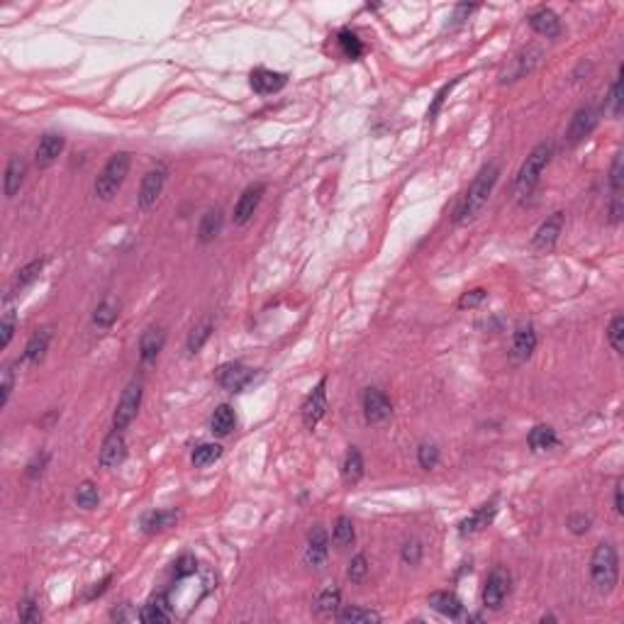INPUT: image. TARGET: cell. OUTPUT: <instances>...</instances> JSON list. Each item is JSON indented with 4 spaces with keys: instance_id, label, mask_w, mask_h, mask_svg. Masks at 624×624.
<instances>
[{
    "instance_id": "25",
    "label": "cell",
    "mask_w": 624,
    "mask_h": 624,
    "mask_svg": "<svg viewBox=\"0 0 624 624\" xmlns=\"http://www.w3.org/2000/svg\"><path fill=\"white\" fill-rule=\"evenodd\" d=\"M429 608L436 610L439 615L444 617H459L461 612H464V605H461V600L456 598L454 593L449 590H439V593H431L429 595Z\"/></svg>"
},
{
    "instance_id": "43",
    "label": "cell",
    "mask_w": 624,
    "mask_h": 624,
    "mask_svg": "<svg viewBox=\"0 0 624 624\" xmlns=\"http://www.w3.org/2000/svg\"><path fill=\"white\" fill-rule=\"evenodd\" d=\"M417 461L422 469H434L436 464H439V449H436L434 444H422L417 449Z\"/></svg>"
},
{
    "instance_id": "26",
    "label": "cell",
    "mask_w": 624,
    "mask_h": 624,
    "mask_svg": "<svg viewBox=\"0 0 624 624\" xmlns=\"http://www.w3.org/2000/svg\"><path fill=\"white\" fill-rule=\"evenodd\" d=\"M223 223H225V215L220 208H213L208 210L205 215H203L200 220V227H198V237H200V242H213L215 237L223 232Z\"/></svg>"
},
{
    "instance_id": "23",
    "label": "cell",
    "mask_w": 624,
    "mask_h": 624,
    "mask_svg": "<svg viewBox=\"0 0 624 624\" xmlns=\"http://www.w3.org/2000/svg\"><path fill=\"white\" fill-rule=\"evenodd\" d=\"M49 342H51V329L49 327H42L37 329L34 334L30 337L25 347V359L30 361L32 366H39L46 357V349H49Z\"/></svg>"
},
{
    "instance_id": "54",
    "label": "cell",
    "mask_w": 624,
    "mask_h": 624,
    "mask_svg": "<svg viewBox=\"0 0 624 624\" xmlns=\"http://www.w3.org/2000/svg\"><path fill=\"white\" fill-rule=\"evenodd\" d=\"M44 466H46V454H42V456H34V461H32V464L27 466V476H30V478H37V476H42Z\"/></svg>"
},
{
    "instance_id": "6",
    "label": "cell",
    "mask_w": 624,
    "mask_h": 624,
    "mask_svg": "<svg viewBox=\"0 0 624 624\" xmlns=\"http://www.w3.org/2000/svg\"><path fill=\"white\" fill-rule=\"evenodd\" d=\"M510 593V573L505 568H493L491 576H488L486 585H483V605L491 610H500Z\"/></svg>"
},
{
    "instance_id": "28",
    "label": "cell",
    "mask_w": 624,
    "mask_h": 624,
    "mask_svg": "<svg viewBox=\"0 0 624 624\" xmlns=\"http://www.w3.org/2000/svg\"><path fill=\"white\" fill-rule=\"evenodd\" d=\"M536 59H539V51H536V49H527V51H522V54H517L515 59H512L510 71H505L503 81H517V78H522L524 73H529L534 68Z\"/></svg>"
},
{
    "instance_id": "32",
    "label": "cell",
    "mask_w": 624,
    "mask_h": 624,
    "mask_svg": "<svg viewBox=\"0 0 624 624\" xmlns=\"http://www.w3.org/2000/svg\"><path fill=\"white\" fill-rule=\"evenodd\" d=\"M118 312H120V305L113 300V297H108V300H103L101 305L96 307V312H93V324L96 327H110V324L118 319Z\"/></svg>"
},
{
    "instance_id": "30",
    "label": "cell",
    "mask_w": 624,
    "mask_h": 624,
    "mask_svg": "<svg viewBox=\"0 0 624 624\" xmlns=\"http://www.w3.org/2000/svg\"><path fill=\"white\" fill-rule=\"evenodd\" d=\"M237 424V417H235V410H232L230 405H220L218 410H215L213 419H210V427H213V431L218 436H227L232 429H235Z\"/></svg>"
},
{
    "instance_id": "41",
    "label": "cell",
    "mask_w": 624,
    "mask_h": 624,
    "mask_svg": "<svg viewBox=\"0 0 624 624\" xmlns=\"http://www.w3.org/2000/svg\"><path fill=\"white\" fill-rule=\"evenodd\" d=\"M339 603H342L339 588H327V590L317 598V612H322V615H332V612L339 608Z\"/></svg>"
},
{
    "instance_id": "16",
    "label": "cell",
    "mask_w": 624,
    "mask_h": 624,
    "mask_svg": "<svg viewBox=\"0 0 624 624\" xmlns=\"http://www.w3.org/2000/svg\"><path fill=\"white\" fill-rule=\"evenodd\" d=\"M563 213H553L549 220H546L544 225L536 230L534 235V247L541 249V252H549V249H553V244L558 242V235H561L563 230Z\"/></svg>"
},
{
    "instance_id": "12",
    "label": "cell",
    "mask_w": 624,
    "mask_h": 624,
    "mask_svg": "<svg viewBox=\"0 0 624 624\" xmlns=\"http://www.w3.org/2000/svg\"><path fill=\"white\" fill-rule=\"evenodd\" d=\"M264 190H266L264 183H254V185H249L242 195H239V200L235 205V223L237 225H247L249 220L254 218L256 208H259L261 198H264Z\"/></svg>"
},
{
    "instance_id": "56",
    "label": "cell",
    "mask_w": 624,
    "mask_h": 624,
    "mask_svg": "<svg viewBox=\"0 0 624 624\" xmlns=\"http://www.w3.org/2000/svg\"><path fill=\"white\" fill-rule=\"evenodd\" d=\"M622 510L624 507H622V481H620L617 483V491H615V512L617 515H622Z\"/></svg>"
},
{
    "instance_id": "37",
    "label": "cell",
    "mask_w": 624,
    "mask_h": 624,
    "mask_svg": "<svg viewBox=\"0 0 624 624\" xmlns=\"http://www.w3.org/2000/svg\"><path fill=\"white\" fill-rule=\"evenodd\" d=\"M98 503H101V493H98V488L91 481H83L76 488V505L78 507L93 510V507H98Z\"/></svg>"
},
{
    "instance_id": "34",
    "label": "cell",
    "mask_w": 624,
    "mask_h": 624,
    "mask_svg": "<svg viewBox=\"0 0 624 624\" xmlns=\"http://www.w3.org/2000/svg\"><path fill=\"white\" fill-rule=\"evenodd\" d=\"M210 334H213V319H203V322H198L193 329H190L188 334V352L190 354H198L203 349V344H205L210 339Z\"/></svg>"
},
{
    "instance_id": "5",
    "label": "cell",
    "mask_w": 624,
    "mask_h": 624,
    "mask_svg": "<svg viewBox=\"0 0 624 624\" xmlns=\"http://www.w3.org/2000/svg\"><path fill=\"white\" fill-rule=\"evenodd\" d=\"M139 405H142V381H132L130 386L125 388V393H122L118 407H115L113 427L115 429L130 427L132 419L137 417V412H139Z\"/></svg>"
},
{
    "instance_id": "55",
    "label": "cell",
    "mask_w": 624,
    "mask_h": 624,
    "mask_svg": "<svg viewBox=\"0 0 624 624\" xmlns=\"http://www.w3.org/2000/svg\"><path fill=\"white\" fill-rule=\"evenodd\" d=\"M620 218H622V198L615 195L612 208H610V223H620Z\"/></svg>"
},
{
    "instance_id": "9",
    "label": "cell",
    "mask_w": 624,
    "mask_h": 624,
    "mask_svg": "<svg viewBox=\"0 0 624 624\" xmlns=\"http://www.w3.org/2000/svg\"><path fill=\"white\" fill-rule=\"evenodd\" d=\"M536 349V332L529 322H522L517 324L515 334H512V352H510V359L512 364H524V361L532 359Z\"/></svg>"
},
{
    "instance_id": "22",
    "label": "cell",
    "mask_w": 624,
    "mask_h": 624,
    "mask_svg": "<svg viewBox=\"0 0 624 624\" xmlns=\"http://www.w3.org/2000/svg\"><path fill=\"white\" fill-rule=\"evenodd\" d=\"M25 176H27V161L22 159V156H13L8 168H5V195L15 198L20 193L22 183H25Z\"/></svg>"
},
{
    "instance_id": "14",
    "label": "cell",
    "mask_w": 624,
    "mask_h": 624,
    "mask_svg": "<svg viewBox=\"0 0 624 624\" xmlns=\"http://www.w3.org/2000/svg\"><path fill=\"white\" fill-rule=\"evenodd\" d=\"M249 381H252V369H247L244 364H225L218 369V383L232 393L247 388Z\"/></svg>"
},
{
    "instance_id": "8",
    "label": "cell",
    "mask_w": 624,
    "mask_h": 624,
    "mask_svg": "<svg viewBox=\"0 0 624 624\" xmlns=\"http://www.w3.org/2000/svg\"><path fill=\"white\" fill-rule=\"evenodd\" d=\"M393 415V405L381 390L369 388L364 393V417L369 424H383Z\"/></svg>"
},
{
    "instance_id": "48",
    "label": "cell",
    "mask_w": 624,
    "mask_h": 624,
    "mask_svg": "<svg viewBox=\"0 0 624 624\" xmlns=\"http://www.w3.org/2000/svg\"><path fill=\"white\" fill-rule=\"evenodd\" d=\"M610 113L620 115L622 113V76H617L615 83H612V91H610Z\"/></svg>"
},
{
    "instance_id": "47",
    "label": "cell",
    "mask_w": 624,
    "mask_h": 624,
    "mask_svg": "<svg viewBox=\"0 0 624 624\" xmlns=\"http://www.w3.org/2000/svg\"><path fill=\"white\" fill-rule=\"evenodd\" d=\"M195 571H198V561L193 556H188V553H185V556H180L176 561L173 573H176V578H188V576H193Z\"/></svg>"
},
{
    "instance_id": "36",
    "label": "cell",
    "mask_w": 624,
    "mask_h": 624,
    "mask_svg": "<svg viewBox=\"0 0 624 624\" xmlns=\"http://www.w3.org/2000/svg\"><path fill=\"white\" fill-rule=\"evenodd\" d=\"M339 622H344V624H378L381 622V615H378V612H373V610H364V608H349V610H344V612H339Z\"/></svg>"
},
{
    "instance_id": "35",
    "label": "cell",
    "mask_w": 624,
    "mask_h": 624,
    "mask_svg": "<svg viewBox=\"0 0 624 624\" xmlns=\"http://www.w3.org/2000/svg\"><path fill=\"white\" fill-rule=\"evenodd\" d=\"M42 268H44L42 261H32V264L22 266L20 271H17L15 281H13V293H20L22 288H27V285H30V283L37 281L39 273H42Z\"/></svg>"
},
{
    "instance_id": "46",
    "label": "cell",
    "mask_w": 624,
    "mask_h": 624,
    "mask_svg": "<svg viewBox=\"0 0 624 624\" xmlns=\"http://www.w3.org/2000/svg\"><path fill=\"white\" fill-rule=\"evenodd\" d=\"M0 332H3V347H8L13 342V334H15V312L13 307L8 305V310L3 314V322H0Z\"/></svg>"
},
{
    "instance_id": "53",
    "label": "cell",
    "mask_w": 624,
    "mask_h": 624,
    "mask_svg": "<svg viewBox=\"0 0 624 624\" xmlns=\"http://www.w3.org/2000/svg\"><path fill=\"white\" fill-rule=\"evenodd\" d=\"M568 527H571V532H576V534H583V532H588V529H590V517H585V515H573L568 520Z\"/></svg>"
},
{
    "instance_id": "31",
    "label": "cell",
    "mask_w": 624,
    "mask_h": 624,
    "mask_svg": "<svg viewBox=\"0 0 624 624\" xmlns=\"http://www.w3.org/2000/svg\"><path fill=\"white\" fill-rule=\"evenodd\" d=\"M529 446H532V451H546V449L556 446V431L546 424H539L529 431Z\"/></svg>"
},
{
    "instance_id": "17",
    "label": "cell",
    "mask_w": 624,
    "mask_h": 624,
    "mask_svg": "<svg viewBox=\"0 0 624 624\" xmlns=\"http://www.w3.org/2000/svg\"><path fill=\"white\" fill-rule=\"evenodd\" d=\"M595 125H598V110H595V108H580L578 113H576V118L571 120L568 142L578 144L580 139H585L588 134L595 130Z\"/></svg>"
},
{
    "instance_id": "7",
    "label": "cell",
    "mask_w": 624,
    "mask_h": 624,
    "mask_svg": "<svg viewBox=\"0 0 624 624\" xmlns=\"http://www.w3.org/2000/svg\"><path fill=\"white\" fill-rule=\"evenodd\" d=\"M324 412H327V381L322 378L302 405V424L307 429H314V424L324 417Z\"/></svg>"
},
{
    "instance_id": "49",
    "label": "cell",
    "mask_w": 624,
    "mask_h": 624,
    "mask_svg": "<svg viewBox=\"0 0 624 624\" xmlns=\"http://www.w3.org/2000/svg\"><path fill=\"white\" fill-rule=\"evenodd\" d=\"M610 188L615 195L622 193V156L617 154L615 161H612V171H610Z\"/></svg>"
},
{
    "instance_id": "42",
    "label": "cell",
    "mask_w": 624,
    "mask_h": 624,
    "mask_svg": "<svg viewBox=\"0 0 624 624\" xmlns=\"http://www.w3.org/2000/svg\"><path fill=\"white\" fill-rule=\"evenodd\" d=\"M349 578H352V583H361L369 576V561H366L364 553H359V556H354L352 561H349Z\"/></svg>"
},
{
    "instance_id": "11",
    "label": "cell",
    "mask_w": 624,
    "mask_h": 624,
    "mask_svg": "<svg viewBox=\"0 0 624 624\" xmlns=\"http://www.w3.org/2000/svg\"><path fill=\"white\" fill-rule=\"evenodd\" d=\"M127 456V441L122 436V429H113L103 441L101 449V466L103 469H118Z\"/></svg>"
},
{
    "instance_id": "24",
    "label": "cell",
    "mask_w": 624,
    "mask_h": 624,
    "mask_svg": "<svg viewBox=\"0 0 624 624\" xmlns=\"http://www.w3.org/2000/svg\"><path fill=\"white\" fill-rule=\"evenodd\" d=\"M495 510H498V507H495V503H486V505H481V507H478V510L474 512V515L466 517V520L459 524V527H461L459 532H461V534H476V532H481L483 527H488V524L493 522Z\"/></svg>"
},
{
    "instance_id": "38",
    "label": "cell",
    "mask_w": 624,
    "mask_h": 624,
    "mask_svg": "<svg viewBox=\"0 0 624 624\" xmlns=\"http://www.w3.org/2000/svg\"><path fill=\"white\" fill-rule=\"evenodd\" d=\"M339 46L344 51V56L347 59H359V56H364V44H361V39L354 34L352 30H342L339 32Z\"/></svg>"
},
{
    "instance_id": "13",
    "label": "cell",
    "mask_w": 624,
    "mask_h": 624,
    "mask_svg": "<svg viewBox=\"0 0 624 624\" xmlns=\"http://www.w3.org/2000/svg\"><path fill=\"white\" fill-rule=\"evenodd\" d=\"M329 553V536L322 527H314L307 534V551H305V561L312 566V568H322L324 561H327Z\"/></svg>"
},
{
    "instance_id": "1",
    "label": "cell",
    "mask_w": 624,
    "mask_h": 624,
    "mask_svg": "<svg viewBox=\"0 0 624 624\" xmlns=\"http://www.w3.org/2000/svg\"><path fill=\"white\" fill-rule=\"evenodd\" d=\"M498 176H500L498 164H488V166L481 168V173H478L476 180L471 183V188H469V193H466L464 203H461V208L456 210V215H454V220H456L459 225L474 223L478 215L483 213V208L488 205V198H491L495 183H498Z\"/></svg>"
},
{
    "instance_id": "19",
    "label": "cell",
    "mask_w": 624,
    "mask_h": 624,
    "mask_svg": "<svg viewBox=\"0 0 624 624\" xmlns=\"http://www.w3.org/2000/svg\"><path fill=\"white\" fill-rule=\"evenodd\" d=\"M63 144H66V142H63L61 134H54V132L44 134L42 142H39V147H37V154H34V161H37V166L39 168H46V166L54 164V161L61 156Z\"/></svg>"
},
{
    "instance_id": "18",
    "label": "cell",
    "mask_w": 624,
    "mask_h": 624,
    "mask_svg": "<svg viewBox=\"0 0 624 624\" xmlns=\"http://www.w3.org/2000/svg\"><path fill=\"white\" fill-rule=\"evenodd\" d=\"M288 76L271 71V68H256L252 71V88L259 93V96H271V93H278L285 86Z\"/></svg>"
},
{
    "instance_id": "44",
    "label": "cell",
    "mask_w": 624,
    "mask_h": 624,
    "mask_svg": "<svg viewBox=\"0 0 624 624\" xmlns=\"http://www.w3.org/2000/svg\"><path fill=\"white\" fill-rule=\"evenodd\" d=\"M13 388H15V371H13V366H5V369H3V381H0V405H3V407L8 405Z\"/></svg>"
},
{
    "instance_id": "33",
    "label": "cell",
    "mask_w": 624,
    "mask_h": 624,
    "mask_svg": "<svg viewBox=\"0 0 624 624\" xmlns=\"http://www.w3.org/2000/svg\"><path fill=\"white\" fill-rule=\"evenodd\" d=\"M332 539H334V544L339 546V549H347V546L354 544V539H357V532H354V524L349 517H339V520L334 522V532H332Z\"/></svg>"
},
{
    "instance_id": "27",
    "label": "cell",
    "mask_w": 624,
    "mask_h": 624,
    "mask_svg": "<svg viewBox=\"0 0 624 624\" xmlns=\"http://www.w3.org/2000/svg\"><path fill=\"white\" fill-rule=\"evenodd\" d=\"M176 520H178L176 510H154V512H149V515H144L142 527L147 534H156V532H164V529L173 527V522Z\"/></svg>"
},
{
    "instance_id": "21",
    "label": "cell",
    "mask_w": 624,
    "mask_h": 624,
    "mask_svg": "<svg viewBox=\"0 0 624 624\" xmlns=\"http://www.w3.org/2000/svg\"><path fill=\"white\" fill-rule=\"evenodd\" d=\"M164 342H166V334L161 327H149L147 332H144L142 339H139V357H142L144 364L156 361L159 352L164 349Z\"/></svg>"
},
{
    "instance_id": "39",
    "label": "cell",
    "mask_w": 624,
    "mask_h": 624,
    "mask_svg": "<svg viewBox=\"0 0 624 624\" xmlns=\"http://www.w3.org/2000/svg\"><path fill=\"white\" fill-rule=\"evenodd\" d=\"M220 456H223V446L220 444H200L193 451V464L198 469H205V466L215 464Z\"/></svg>"
},
{
    "instance_id": "51",
    "label": "cell",
    "mask_w": 624,
    "mask_h": 624,
    "mask_svg": "<svg viewBox=\"0 0 624 624\" xmlns=\"http://www.w3.org/2000/svg\"><path fill=\"white\" fill-rule=\"evenodd\" d=\"M20 620L27 622V624H34V622L42 620L39 605H34V603H25V605H22V608H20Z\"/></svg>"
},
{
    "instance_id": "2",
    "label": "cell",
    "mask_w": 624,
    "mask_h": 624,
    "mask_svg": "<svg viewBox=\"0 0 624 624\" xmlns=\"http://www.w3.org/2000/svg\"><path fill=\"white\" fill-rule=\"evenodd\" d=\"M590 578L593 585L600 593H610L620 578V561H617V549L612 544H598L590 558Z\"/></svg>"
},
{
    "instance_id": "20",
    "label": "cell",
    "mask_w": 624,
    "mask_h": 624,
    "mask_svg": "<svg viewBox=\"0 0 624 624\" xmlns=\"http://www.w3.org/2000/svg\"><path fill=\"white\" fill-rule=\"evenodd\" d=\"M529 25H532V30L536 34H541V37H546V39L561 34V20H558V15L549 8L536 10V13L529 17Z\"/></svg>"
},
{
    "instance_id": "3",
    "label": "cell",
    "mask_w": 624,
    "mask_h": 624,
    "mask_svg": "<svg viewBox=\"0 0 624 624\" xmlns=\"http://www.w3.org/2000/svg\"><path fill=\"white\" fill-rule=\"evenodd\" d=\"M127 171H130V154L127 151H118V154L110 156L101 176L96 178V195L101 200H113L122 188V183H125Z\"/></svg>"
},
{
    "instance_id": "15",
    "label": "cell",
    "mask_w": 624,
    "mask_h": 624,
    "mask_svg": "<svg viewBox=\"0 0 624 624\" xmlns=\"http://www.w3.org/2000/svg\"><path fill=\"white\" fill-rule=\"evenodd\" d=\"M139 620L147 624H164L171 620V605H168L166 593H156L147 600V605L139 612Z\"/></svg>"
},
{
    "instance_id": "52",
    "label": "cell",
    "mask_w": 624,
    "mask_h": 624,
    "mask_svg": "<svg viewBox=\"0 0 624 624\" xmlns=\"http://www.w3.org/2000/svg\"><path fill=\"white\" fill-rule=\"evenodd\" d=\"M454 86H456V81H454V83H449V86H444V88H441L439 93H436L434 103H431V108H429V113H427V118H429V120H434V118H436V113H439L441 103H444V98L449 96V91H451Z\"/></svg>"
},
{
    "instance_id": "45",
    "label": "cell",
    "mask_w": 624,
    "mask_h": 624,
    "mask_svg": "<svg viewBox=\"0 0 624 624\" xmlns=\"http://www.w3.org/2000/svg\"><path fill=\"white\" fill-rule=\"evenodd\" d=\"M486 297H488L486 288H474V290H469V293L461 295L459 307H461V310H466V307H478L483 300H486Z\"/></svg>"
},
{
    "instance_id": "4",
    "label": "cell",
    "mask_w": 624,
    "mask_h": 624,
    "mask_svg": "<svg viewBox=\"0 0 624 624\" xmlns=\"http://www.w3.org/2000/svg\"><path fill=\"white\" fill-rule=\"evenodd\" d=\"M551 161V144H539L532 154L527 156V161L522 164L520 173H517L515 180V193L520 198H527L534 190V185L539 183L544 168L549 166Z\"/></svg>"
},
{
    "instance_id": "40",
    "label": "cell",
    "mask_w": 624,
    "mask_h": 624,
    "mask_svg": "<svg viewBox=\"0 0 624 624\" xmlns=\"http://www.w3.org/2000/svg\"><path fill=\"white\" fill-rule=\"evenodd\" d=\"M608 342L617 354H622V349H624V317L622 314H615V317H612V322L608 327Z\"/></svg>"
},
{
    "instance_id": "50",
    "label": "cell",
    "mask_w": 624,
    "mask_h": 624,
    "mask_svg": "<svg viewBox=\"0 0 624 624\" xmlns=\"http://www.w3.org/2000/svg\"><path fill=\"white\" fill-rule=\"evenodd\" d=\"M419 556H422V546H419V541H407L405 546H402V561L415 566L419 563Z\"/></svg>"
},
{
    "instance_id": "10",
    "label": "cell",
    "mask_w": 624,
    "mask_h": 624,
    "mask_svg": "<svg viewBox=\"0 0 624 624\" xmlns=\"http://www.w3.org/2000/svg\"><path fill=\"white\" fill-rule=\"evenodd\" d=\"M164 183H166V168L164 166L151 168L142 180V188H139V208L149 210L151 205H156L161 190H164Z\"/></svg>"
},
{
    "instance_id": "29",
    "label": "cell",
    "mask_w": 624,
    "mask_h": 624,
    "mask_svg": "<svg viewBox=\"0 0 624 624\" xmlns=\"http://www.w3.org/2000/svg\"><path fill=\"white\" fill-rule=\"evenodd\" d=\"M342 476H344V483H349V486L359 483L361 476H364V459H361V451L357 446L349 449L347 459H344V466H342Z\"/></svg>"
}]
</instances>
